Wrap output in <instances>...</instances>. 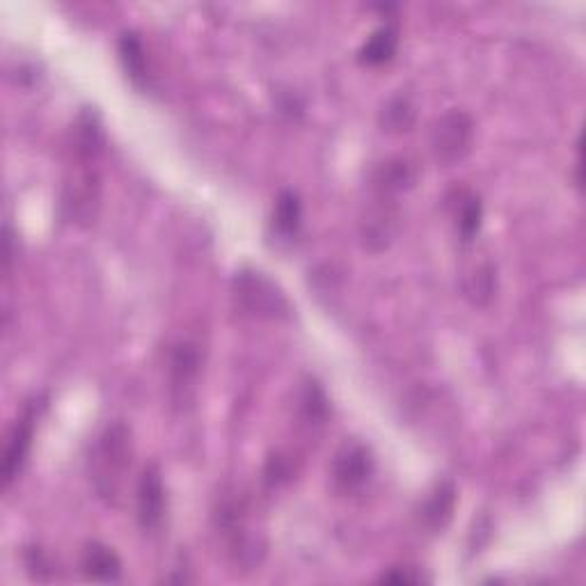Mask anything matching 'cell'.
Masks as SVG:
<instances>
[{
    "instance_id": "obj_1",
    "label": "cell",
    "mask_w": 586,
    "mask_h": 586,
    "mask_svg": "<svg viewBox=\"0 0 586 586\" xmlns=\"http://www.w3.org/2000/svg\"><path fill=\"white\" fill-rule=\"evenodd\" d=\"M232 293L236 305L255 319L287 321L293 307L284 291L273 280L255 268H241L232 280Z\"/></svg>"
},
{
    "instance_id": "obj_2",
    "label": "cell",
    "mask_w": 586,
    "mask_h": 586,
    "mask_svg": "<svg viewBox=\"0 0 586 586\" xmlns=\"http://www.w3.org/2000/svg\"><path fill=\"white\" fill-rule=\"evenodd\" d=\"M131 431L124 424H110L94 449V481L104 497L120 493L126 470L131 467Z\"/></svg>"
},
{
    "instance_id": "obj_3",
    "label": "cell",
    "mask_w": 586,
    "mask_h": 586,
    "mask_svg": "<svg viewBox=\"0 0 586 586\" xmlns=\"http://www.w3.org/2000/svg\"><path fill=\"white\" fill-rule=\"evenodd\" d=\"M474 122L463 110H449L433 124L431 147L442 165H456L472 152Z\"/></svg>"
},
{
    "instance_id": "obj_4",
    "label": "cell",
    "mask_w": 586,
    "mask_h": 586,
    "mask_svg": "<svg viewBox=\"0 0 586 586\" xmlns=\"http://www.w3.org/2000/svg\"><path fill=\"white\" fill-rule=\"evenodd\" d=\"M374 454L360 440H346L332 458V486L342 495H355L374 477Z\"/></svg>"
},
{
    "instance_id": "obj_5",
    "label": "cell",
    "mask_w": 586,
    "mask_h": 586,
    "mask_svg": "<svg viewBox=\"0 0 586 586\" xmlns=\"http://www.w3.org/2000/svg\"><path fill=\"white\" fill-rule=\"evenodd\" d=\"M99 193H101V186H99L97 174L85 170L81 174H76V177L65 186L62 207L67 209L69 218L74 220V223L90 225L94 223V218H97V211H99Z\"/></svg>"
},
{
    "instance_id": "obj_6",
    "label": "cell",
    "mask_w": 586,
    "mask_h": 586,
    "mask_svg": "<svg viewBox=\"0 0 586 586\" xmlns=\"http://www.w3.org/2000/svg\"><path fill=\"white\" fill-rule=\"evenodd\" d=\"M35 435V410L28 408L14 429L7 435L5 451H3V465H0V477H3V488H10L12 481L19 477L26 458L30 454V445H33Z\"/></svg>"
},
{
    "instance_id": "obj_7",
    "label": "cell",
    "mask_w": 586,
    "mask_h": 586,
    "mask_svg": "<svg viewBox=\"0 0 586 586\" xmlns=\"http://www.w3.org/2000/svg\"><path fill=\"white\" fill-rule=\"evenodd\" d=\"M165 518V486L156 465L145 467L138 483V522L142 532H156Z\"/></svg>"
},
{
    "instance_id": "obj_8",
    "label": "cell",
    "mask_w": 586,
    "mask_h": 586,
    "mask_svg": "<svg viewBox=\"0 0 586 586\" xmlns=\"http://www.w3.org/2000/svg\"><path fill=\"white\" fill-rule=\"evenodd\" d=\"M456 509V486L451 481H440L438 486L431 490V495L426 497L419 511L422 525L433 534H440L445 529L451 518H454Z\"/></svg>"
},
{
    "instance_id": "obj_9",
    "label": "cell",
    "mask_w": 586,
    "mask_h": 586,
    "mask_svg": "<svg viewBox=\"0 0 586 586\" xmlns=\"http://www.w3.org/2000/svg\"><path fill=\"white\" fill-rule=\"evenodd\" d=\"M81 568L85 577H90L94 582H117L122 577V561L117 557V552L101 543L85 545Z\"/></svg>"
},
{
    "instance_id": "obj_10",
    "label": "cell",
    "mask_w": 586,
    "mask_h": 586,
    "mask_svg": "<svg viewBox=\"0 0 586 586\" xmlns=\"http://www.w3.org/2000/svg\"><path fill=\"white\" fill-rule=\"evenodd\" d=\"M417 174V165L408 158H390V161L378 165V170L374 172V186L380 197H387L413 188Z\"/></svg>"
},
{
    "instance_id": "obj_11",
    "label": "cell",
    "mask_w": 586,
    "mask_h": 586,
    "mask_svg": "<svg viewBox=\"0 0 586 586\" xmlns=\"http://www.w3.org/2000/svg\"><path fill=\"white\" fill-rule=\"evenodd\" d=\"M202 367V355L200 348L195 344H179L172 351V360H170V374H172V390L181 392L179 401H186V390L195 387L197 374H200Z\"/></svg>"
},
{
    "instance_id": "obj_12",
    "label": "cell",
    "mask_w": 586,
    "mask_h": 586,
    "mask_svg": "<svg viewBox=\"0 0 586 586\" xmlns=\"http://www.w3.org/2000/svg\"><path fill=\"white\" fill-rule=\"evenodd\" d=\"M303 223V202L293 190H282L275 200L273 209V229L284 241L296 239Z\"/></svg>"
},
{
    "instance_id": "obj_13",
    "label": "cell",
    "mask_w": 586,
    "mask_h": 586,
    "mask_svg": "<svg viewBox=\"0 0 586 586\" xmlns=\"http://www.w3.org/2000/svg\"><path fill=\"white\" fill-rule=\"evenodd\" d=\"M399 49V30L397 26H383L360 46L358 60L367 67H380L394 58Z\"/></svg>"
},
{
    "instance_id": "obj_14",
    "label": "cell",
    "mask_w": 586,
    "mask_h": 586,
    "mask_svg": "<svg viewBox=\"0 0 586 586\" xmlns=\"http://www.w3.org/2000/svg\"><path fill=\"white\" fill-rule=\"evenodd\" d=\"M117 53H120V62L131 78L133 85L145 87L147 85V55L145 46H142L140 37L136 33H122L120 42H117Z\"/></svg>"
},
{
    "instance_id": "obj_15",
    "label": "cell",
    "mask_w": 586,
    "mask_h": 586,
    "mask_svg": "<svg viewBox=\"0 0 586 586\" xmlns=\"http://www.w3.org/2000/svg\"><path fill=\"white\" fill-rule=\"evenodd\" d=\"M330 413V406H328V397L326 392L321 390V385L316 383V380H307L303 385V390H300V397H298V415L300 419L307 426H323L328 419Z\"/></svg>"
},
{
    "instance_id": "obj_16",
    "label": "cell",
    "mask_w": 586,
    "mask_h": 586,
    "mask_svg": "<svg viewBox=\"0 0 586 586\" xmlns=\"http://www.w3.org/2000/svg\"><path fill=\"white\" fill-rule=\"evenodd\" d=\"M101 149H104V131L94 113H83L81 120L76 122L74 131V152L83 161H92Z\"/></svg>"
},
{
    "instance_id": "obj_17",
    "label": "cell",
    "mask_w": 586,
    "mask_h": 586,
    "mask_svg": "<svg viewBox=\"0 0 586 586\" xmlns=\"http://www.w3.org/2000/svg\"><path fill=\"white\" fill-rule=\"evenodd\" d=\"M456 227L461 234V241L470 243L479 234L483 220L481 197L474 193H461L456 200Z\"/></svg>"
},
{
    "instance_id": "obj_18",
    "label": "cell",
    "mask_w": 586,
    "mask_h": 586,
    "mask_svg": "<svg viewBox=\"0 0 586 586\" xmlns=\"http://www.w3.org/2000/svg\"><path fill=\"white\" fill-rule=\"evenodd\" d=\"M380 124L383 129L392 133H403L410 131V126L415 124V108L406 97H394L387 101L380 110Z\"/></svg>"
},
{
    "instance_id": "obj_19",
    "label": "cell",
    "mask_w": 586,
    "mask_h": 586,
    "mask_svg": "<svg viewBox=\"0 0 586 586\" xmlns=\"http://www.w3.org/2000/svg\"><path fill=\"white\" fill-rule=\"evenodd\" d=\"M495 293V268L486 264L479 266L470 277L465 280V296L472 300L474 305H486Z\"/></svg>"
},
{
    "instance_id": "obj_20",
    "label": "cell",
    "mask_w": 586,
    "mask_h": 586,
    "mask_svg": "<svg viewBox=\"0 0 586 586\" xmlns=\"http://www.w3.org/2000/svg\"><path fill=\"white\" fill-rule=\"evenodd\" d=\"M23 559H26V568L28 573L35 577V580H49L51 577V561L44 557V552L39 548H30L23 554Z\"/></svg>"
},
{
    "instance_id": "obj_21",
    "label": "cell",
    "mask_w": 586,
    "mask_h": 586,
    "mask_svg": "<svg viewBox=\"0 0 586 586\" xmlns=\"http://www.w3.org/2000/svg\"><path fill=\"white\" fill-rule=\"evenodd\" d=\"M291 465H289V461L287 458H282V456H271L268 458V463H266V481L268 483H282V481H287V479H291Z\"/></svg>"
},
{
    "instance_id": "obj_22",
    "label": "cell",
    "mask_w": 586,
    "mask_h": 586,
    "mask_svg": "<svg viewBox=\"0 0 586 586\" xmlns=\"http://www.w3.org/2000/svg\"><path fill=\"white\" fill-rule=\"evenodd\" d=\"M380 582H394V584H422L424 577L413 573V568H392L380 575Z\"/></svg>"
}]
</instances>
